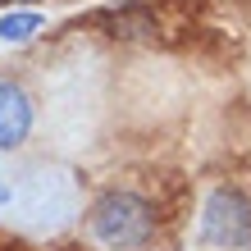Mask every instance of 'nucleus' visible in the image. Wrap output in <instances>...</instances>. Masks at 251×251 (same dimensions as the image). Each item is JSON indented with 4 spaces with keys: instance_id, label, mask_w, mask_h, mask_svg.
I'll use <instances>...</instances> for the list:
<instances>
[{
    "instance_id": "1",
    "label": "nucleus",
    "mask_w": 251,
    "mask_h": 251,
    "mask_svg": "<svg viewBox=\"0 0 251 251\" xmlns=\"http://www.w3.org/2000/svg\"><path fill=\"white\" fill-rule=\"evenodd\" d=\"M87 228H92V238L100 247H110V251H137V247L151 242V233H155V210L137 197V192L110 187V192H100V197L92 201Z\"/></svg>"
},
{
    "instance_id": "2",
    "label": "nucleus",
    "mask_w": 251,
    "mask_h": 251,
    "mask_svg": "<svg viewBox=\"0 0 251 251\" xmlns=\"http://www.w3.org/2000/svg\"><path fill=\"white\" fill-rule=\"evenodd\" d=\"M201 238L224 251L251 247V201L238 187H215L201 210Z\"/></svg>"
},
{
    "instance_id": "3",
    "label": "nucleus",
    "mask_w": 251,
    "mask_h": 251,
    "mask_svg": "<svg viewBox=\"0 0 251 251\" xmlns=\"http://www.w3.org/2000/svg\"><path fill=\"white\" fill-rule=\"evenodd\" d=\"M27 132H32V100L19 82H0V151L23 146Z\"/></svg>"
},
{
    "instance_id": "4",
    "label": "nucleus",
    "mask_w": 251,
    "mask_h": 251,
    "mask_svg": "<svg viewBox=\"0 0 251 251\" xmlns=\"http://www.w3.org/2000/svg\"><path fill=\"white\" fill-rule=\"evenodd\" d=\"M100 23H105L114 37H146V32H155L151 14H146L142 5H124V9H110V14H100Z\"/></svg>"
},
{
    "instance_id": "5",
    "label": "nucleus",
    "mask_w": 251,
    "mask_h": 251,
    "mask_svg": "<svg viewBox=\"0 0 251 251\" xmlns=\"http://www.w3.org/2000/svg\"><path fill=\"white\" fill-rule=\"evenodd\" d=\"M41 32V14H5L0 19V41L5 46H23Z\"/></svg>"
},
{
    "instance_id": "6",
    "label": "nucleus",
    "mask_w": 251,
    "mask_h": 251,
    "mask_svg": "<svg viewBox=\"0 0 251 251\" xmlns=\"http://www.w3.org/2000/svg\"><path fill=\"white\" fill-rule=\"evenodd\" d=\"M14 201V187H9V178H0V205H9Z\"/></svg>"
},
{
    "instance_id": "7",
    "label": "nucleus",
    "mask_w": 251,
    "mask_h": 251,
    "mask_svg": "<svg viewBox=\"0 0 251 251\" xmlns=\"http://www.w3.org/2000/svg\"><path fill=\"white\" fill-rule=\"evenodd\" d=\"M0 5H37V0H0Z\"/></svg>"
}]
</instances>
